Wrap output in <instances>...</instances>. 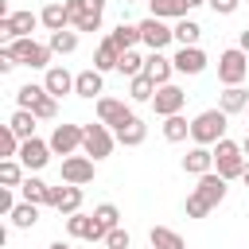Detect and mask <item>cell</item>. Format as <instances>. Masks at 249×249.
<instances>
[{
	"label": "cell",
	"instance_id": "cell-31",
	"mask_svg": "<svg viewBox=\"0 0 249 249\" xmlns=\"http://www.w3.org/2000/svg\"><path fill=\"white\" fill-rule=\"evenodd\" d=\"M245 105H249V93L241 86H226L222 97H218V109H226V113H241Z\"/></svg>",
	"mask_w": 249,
	"mask_h": 249
},
{
	"label": "cell",
	"instance_id": "cell-39",
	"mask_svg": "<svg viewBox=\"0 0 249 249\" xmlns=\"http://www.w3.org/2000/svg\"><path fill=\"white\" fill-rule=\"evenodd\" d=\"M93 218H97L101 230H113V226L121 222V210H117L113 202H101V206H93Z\"/></svg>",
	"mask_w": 249,
	"mask_h": 249
},
{
	"label": "cell",
	"instance_id": "cell-15",
	"mask_svg": "<svg viewBox=\"0 0 249 249\" xmlns=\"http://www.w3.org/2000/svg\"><path fill=\"white\" fill-rule=\"evenodd\" d=\"M144 74H148L156 86H167L171 74H175V58H167L163 51H148V58H144Z\"/></svg>",
	"mask_w": 249,
	"mask_h": 249
},
{
	"label": "cell",
	"instance_id": "cell-6",
	"mask_svg": "<svg viewBox=\"0 0 249 249\" xmlns=\"http://www.w3.org/2000/svg\"><path fill=\"white\" fill-rule=\"evenodd\" d=\"M245 74H249V54L241 47H230L218 54V82L222 86H241Z\"/></svg>",
	"mask_w": 249,
	"mask_h": 249
},
{
	"label": "cell",
	"instance_id": "cell-33",
	"mask_svg": "<svg viewBox=\"0 0 249 249\" xmlns=\"http://www.w3.org/2000/svg\"><path fill=\"white\" fill-rule=\"evenodd\" d=\"M51 51L54 54H74L78 51V31H70V27H62V31H51Z\"/></svg>",
	"mask_w": 249,
	"mask_h": 249
},
{
	"label": "cell",
	"instance_id": "cell-46",
	"mask_svg": "<svg viewBox=\"0 0 249 249\" xmlns=\"http://www.w3.org/2000/svg\"><path fill=\"white\" fill-rule=\"evenodd\" d=\"M47 249H70V245H66V241H51Z\"/></svg>",
	"mask_w": 249,
	"mask_h": 249
},
{
	"label": "cell",
	"instance_id": "cell-12",
	"mask_svg": "<svg viewBox=\"0 0 249 249\" xmlns=\"http://www.w3.org/2000/svg\"><path fill=\"white\" fill-rule=\"evenodd\" d=\"M27 171H39V167H47V160H51V140H39V136H27L23 144H19V156H16Z\"/></svg>",
	"mask_w": 249,
	"mask_h": 249
},
{
	"label": "cell",
	"instance_id": "cell-30",
	"mask_svg": "<svg viewBox=\"0 0 249 249\" xmlns=\"http://www.w3.org/2000/svg\"><path fill=\"white\" fill-rule=\"evenodd\" d=\"M187 136H191V121H187L183 113H175V117H163V140L179 144V140H187Z\"/></svg>",
	"mask_w": 249,
	"mask_h": 249
},
{
	"label": "cell",
	"instance_id": "cell-51",
	"mask_svg": "<svg viewBox=\"0 0 249 249\" xmlns=\"http://www.w3.org/2000/svg\"><path fill=\"white\" fill-rule=\"evenodd\" d=\"M245 113H249V105H245Z\"/></svg>",
	"mask_w": 249,
	"mask_h": 249
},
{
	"label": "cell",
	"instance_id": "cell-18",
	"mask_svg": "<svg viewBox=\"0 0 249 249\" xmlns=\"http://www.w3.org/2000/svg\"><path fill=\"white\" fill-rule=\"evenodd\" d=\"M74 93L78 97H101L105 93V82H101V70L97 66H89V70H82V74H74Z\"/></svg>",
	"mask_w": 249,
	"mask_h": 249
},
{
	"label": "cell",
	"instance_id": "cell-38",
	"mask_svg": "<svg viewBox=\"0 0 249 249\" xmlns=\"http://www.w3.org/2000/svg\"><path fill=\"white\" fill-rule=\"evenodd\" d=\"M31 113H35L39 121H54V117H58V97H54V93H43V97L35 101Z\"/></svg>",
	"mask_w": 249,
	"mask_h": 249
},
{
	"label": "cell",
	"instance_id": "cell-37",
	"mask_svg": "<svg viewBox=\"0 0 249 249\" xmlns=\"http://www.w3.org/2000/svg\"><path fill=\"white\" fill-rule=\"evenodd\" d=\"M47 93V86H35V82H27V86H19L16 89V105L19 109H35V101Z\"/></svg>",
	"mask_w": 249,
	"mask_h": 249
},
{
	"label": "cell",
	"instance_id": "cell-50",
	"mask_svg": "<svg viewBox=\"0 0 249 249\" xmlns=\"http://www.w3.org/2000/svg\"><path fill=\"white\" fill-rule=\"evenodd\" d=\"M124 4H136V0H124Z\"/></svg>",
	"mask_w": 249,
	"mask_h": 249
},
{
	"label": "cell",
	"instance_id": "cell-40",
	"mask_svg": "<svg viewBox=\"0 0 249 249\" xmlns=\"http://www.w3.org/2000/svg\"><path fill=\"white\" fill-rule=\"evenodd\" d=\"M19 144H23V140L12 132V124H4V128H0V152H4V160H8V156H19Z\"/></svg>",
	"mask_w": 249,
	"mask_h": 249
},
{
	"label": "cell",
	"instance_id": "cell-11",
	"mask_svg": "<svg viewBox=\"0 0 249 249\" xmlns=\"http://www.w3.org/2000/svg\"><path fill=\"white\" fill-rule=\"evenodd\" d=\"M82 136H86V124H54V132H51V152L74 156V152L82 148Z\"/></svg>",
	"mask_w": 249,
	"mask_h": 249
},
{
	"label": "cell",
	"instance_id": "cell-14",
	"mask_svg": "<svg viewBox=\"0 0 249 249\" xmlns=\"http://www.w3.org/2000/svg\"><path fill=\"white\" fill-rule=\"evenodd\" d=\"M128 117H136L128 101H121V97H97V121H105L109 128H117V124H124Z\"/></svg>",
	"mask_w": 249,
	"mask_h": 249
},
{
	"label": "cell",
	"instance_id": "cell-44",
	"mask_svg": "<svg viewBox=\"0 0 249 249\" xmlns=\"http://www.w3.org/2000/svg\"><path fill=\"white\" fill-rule=\"evenodd\" d=\"M16 66H19V62H16V58H12V54H8L4 47H0V74H12Z\"/></svg>",
	"mask_w": 249,
	"mask_h": 249
},
{
	"label": "cell",
	"instance_id": "cell-5",
	"mask_svg": "<svg viewBox=\"0 0 249 249\" xmlns=\"http://www.w3.org/2000/svg\"><path fill=\"white\" fill-rule=\"evenodd\" d=\"M66 12L74 31H97L105 16V0H66Z\"/></svg>",
	"mask_w": 249,
	"mask_h": 249
},
{
	"label": "cell",
	"instance_id": "cell-19",
	"mask_svg": "<svg viewBox=\"0 0 249 249\" xmlns=\"http://www.w3.org/2000/svg\"><path fill=\"white\" fill-rule=\"evenodd\" d=\"M113 132H117V144H124V148H140V144L148 140V124H144L140 117H128V121L117 124Z\"/></svg>",
	"mask_w": 249,
	"mask_h": 249
},
{
	"label": "cell",
	"instance_id": "cell-36",
	"mask_svg": "<svg viewBox=\"0 0 249 249\" xmlns=\"http://www.w3.org/2000/svg\"><path fill=\"white\" fill-rule=\"evenodd\" d=\"M117 74H124V78H136V74H144V54H140L136 47H132V51H121Z\"/></svg>",
	"mask_w": 249,
	"mask_h": 249
},
{
	"label": "cell",
	"instance_id": "cell-2",
	"mask_svg": "<svg viewBox=\"0 0 249 249\" xmlns=\"http://www.w3.org/2000/svg\"><path fill=\"white\" fill-rule=\"evenodd\" d=\"M4 51L19 62V66H31V70H51V43H35L31 35H23V39H12V43H4Z\"/></svg>",
	"mask_w": 249,
	"mask_h": 249
},
{
	"label": "cell",
	"instance_id": "cell-35",
	"mask_svg": "<svg viewBox=\"0 0 249 249\" xmlns=\"http://www.w3.org/2000/svg\"><path fill=\"white\" fill-rule=\"evenodd\" d=\"M23 171H27V167H23V163H19L16 156H8V160H0V183H4V187H19V183L27 179Z\"/></svg>",
	"mask_w": 249,
	"mask_h": 249
},
{
	"label": "cell",
	"instance_id": "cell-43",
	"mask_svg": "<svg viewBox=\"0 0 249 249\" xmlns=\"http://www.w3.org/2000/svg\"><path fill=\"white\" fill-rule=\"evenodd\" d=\"M16 210V195H12V187H0V214H12Z\"/></svg>",
	"mask_w": 249,
	"mask_h": 249
},
{
	"label": "cell",
	"instance_id": "cell-21",
	"mask_svg": "<svg viewBox=\"0 0 249 249\" xmlns=\"http://www.w3.org/2000/svg\"><path fill=\"white\" fill-rule=\"evenodd\" d=\"M43 86H47V93H54V97L74 93V74H70L66 66H51V70L43 74Z\"/></svg>",
	"mask_w": 249,
	"mask_h": 249
},
{
	"label": "cell",
	"instance_id": "cell-25",
	"mask_svg": "<svg viewBox=\"0 0 249 249\" xmlns=\"http://www.w3.org/2000/svg\"><path fill=\"white\" fill-rule=\"evenodd\" d=\"M109 39L121 47V51H132V47H140V23H117L113 31H109Z\"/></svg>",
	"mask_w": 249,
	"mask_h": 249
},
{
	"label": "cell",
	"instance_id": "cell-26",
	"mask_svg": "<svg viewBox=\"0 0 249 249\" xmlns=\"http://www.w3.org/2000/svg\"><path fill=\"white\" fill-rule=\"evenodd\" d=\"M19 195H23L27 202H39V206H51V187H47L43 179H35V175H27V179L19 183Z\"/></svg>",
	"mask_w": 249,
	"mask_h": 249
},
{
	"label": "cell",
	"instance_id": "cell-1",
	"mask_svg": "<svg viewBox=\"0 0 249 249\" xmlns=\"http://www.w3.org/2000/svg\"><path fill=\"white\" fill-rule=\"evenodd\" d=\"M226 183L230 179H222L218 171H206V175H198V187L187 195V218H206L222 198H226Z\"/></svg>",
	"mask_w": 249,
	"mask_h": 249
},
{
	"label": "cell",
	"instance_id": "cell-48",
	"mask_svg": "<svg viewBox=\"0 0 249 249\" xmlns=\"http://www.w3.org/2000/svg\"><path fill=\"white\" fill-rule=\"evenodd\" d=\"M187 4H191V8H198V4H206V0H187Z\"/></svg>",
	"mask_w": 249,
	"mask_h": 249
},
{
	"label": "cell",
	"instance_id": "cell-9",
	"mask_svg": "<svg viewBox=\"0 0 249 249\" xmlns=\"http://www.w3.org/2000/svg\"><path fill=\"white\" fill-rule=\"evenodd\" d=\"M97 160H89L86 152L82 156H66L62 160V183H74V187H86V183H93V175H97V167H93Z\"/></svg>",
	"mask_w": 249,
	"mask_h": 249
},
{
	"label": "cell",
	"instance_id": "cell-27",
	"mask_svg": "<svg viewBox=\"0 0 249 249\" xmlns=\"http://www.w3.org/2000/svg\"><path fill=\"white\" fill-rule=\"evenodd\" d=\"M148 8H152V16H160V19H183V16L191 12L187 0H148Z\"/></svg>",
	"mask_w": 249,
	"mask_h": 249
},
{
	"label": "cell",
	"instance_id": "cell-4",
	"mask_svg": "<svg viewBox=\"0 0 249 249\" xmlns=\"http://www.w3.org/2000/svg\"><path fill=\"white\" fill-rule=\"evenodd\" d=\"M245 152H241V144H233V140H218L214 144V171L222 175V179H241L245 175Z\"/></svg>",
	"mask_w": 249,
	"mask_h": 249
},
{
	"label": "cell",
	"instance_id": "cell-49",
	"mask_svg": "<svg viewBox=\"0 0 249 249\" xmlns=\"http://www.w3.org/2000/svg\"><path fill=\"white\" fill-rule=\"evenodd\" d=\"M241 179H245V183H249V163H245V175H241Z\"/></svg>",
	"mask_w": 249,
	"mask_h": 249
},
{
	"label": "cell",
	"instance_id": "cell-24",
	"mask_svg": "<svg viewBox=\"0 0 249 249\" xmlns=\"http://www.w3.org/2000/svg\"><path fill=\"white\" fill-rule=\"evenodd\" d=\"M148 241H152V249H187V241L171 226H152L148 230Z\"/></svg>",
	"mask_w": 249,
	"mask_h": 249
},
{
	"label": "cell",
	"instance_id": "cell-16",
	"mask_svg": "<svg viewBox=\"0 0 249 249\" xmlns=\"http://www.w3.org/2000/svg\"><path fill=\"white\" fill-rule=\"evenodd\" d=\"M51 206H54L58 214H78V210H82V187H74V183L51 187Z\"/></svg>",
	"mask_w": 249,
	"mask_h": 249
},
{
	"label": "cell",
	"instance_id": "cell-34",
	"mask_svg": "<svg viewBox=\"0 0 249 249\" xmlns=\"http://www.w3.org/2000/svg\"><path fill=\"white\" fill-rule=\"evenodd\" d=\"M35 121H39V117H35L31 109H16L8 124H12V132H16L19 140H27V136H35Z\"/></svg>",
	"mask_w": 249,
	"mask_h": 249
},
{
	"label": "cell",
	"instance_id": "cell-7",
	"mask_svg": "<svg viewBox=\"0 0 249 249\" xmlns=\"http://www.w3.org/2000/svg\"><path fill=\"white\" fill-rule=\"evenodd\" d=\"M113 144H117V132H109V124H105V121H97V124H86L82 152H86L89 160H105V156H113Z\"/></svg>",
	"mask_w": 249,
	"mask_h": 249
},
{
	"label": "cell",
	"instance_id": "cell-10",
	"mask_svg": "<svg viewBox=\"0 0 249 249\" xmlns=\"http://www.w3.org/2000/svg\"><path fill=\"white\" fill-rule=\"evenodd\" d=\"M171 39H175V27H167L160 16H148V19H140V43H144L148 51H163Z\"/></svg>",
	"mask_w": 249,
	"mask_h": 249
},
{
	"label": "cell",
	"instance_id": "cell-52",
	"mask_svg": "<svg viewBox=\"0 0 249 249\" xmlns=\"http://www.w3.org/2000/svg\"><path fill=\"white\" fill-rule=\"evenodd\" d=\"M105 249H109V245H105Z\"/></svg>",
	"mask_w": 249,
	"mask_h": 249
},
{
	"label": "cell",
	"instance_id": "cell-8",
	"mask_svg": "<svg viewBox=\"0 0 249 249\" xmlns=\"http://www.w3.org/2000/svg\"><path fill=\"white\" fill-rule=\"evenodd\" d=\"M148 105L156 109V117H175V113H183V105H187V89H179L175 82L156 86V97H152Z\"/></svg>",
	"mask_w": 249,
	"mask_h": 249
},
{
	"label": "cell",
	"instance_id": "cell-17",
	"mask_svg": "<svg viewBox=\"0 0 249 249\" xmlns=\"http://www.w3.org/2000/svg\"><path fill=\"white\" fill-rule=\"evenodd\" d=\"M206 70V51L202 47H179L175 51V74H202Z\"/></svg>",
	"mask_w": 249,
	"mask_h": 249
},
{
	"label": "cell",
	"instance_id": "cell-42",
	"mask_svg": "<svg viewBox=\"0 0 249 249\" xmlns=\"http://www.w3.org/2000/svg\"><path fill=\"white\" fill-rule=\"evenodd\" d=\"M214 8V16H233L237 12V0H206Z\"/></svg>",
	"mask_w": 249,
	"mask_h": 249
},
{
	"label": "cell",
	"instance_id": "cell-3",
	"mask_svg": "<svg viewBox=\"0 0 249 249\" xmlns=\"http://www.w3.org/2000/svg\"><path fill=\"white\" fill-rule=\"evenodd\" d=\"M226 124H230V113L226 109H202L195 121H191V140L195 144H218L226 136Z\"/></svg>",
	"mask_w": 249,
	"mask_h": 249
},
{
	"label": "cell",
	"instance_id": "cell-32",
	"mask_svg": "<svg viewBox=\"0 0 249 249\" xmlns=\"http://www.w3.org/2000/svg\"><path fill=\"white\" fill-rule=\"evenodd\" d=\"M198 35H202V27L195 23V19H175V43L179 47H198Z\"/></svg>",
	"mask_w": 249,
	"mask_h": 249
},
{
	"label": "cell",
	"instance_id": "cell-41",
	"mask_svg": "<svg viewBox=\"0 0 249 249\" xmlns=\"http://www.w3.org/2000/svg\"><path fill=\"white\" fill-rule=\"evenodd\" d=\"M105 245H109V249H128V245H132V237H128V230L113 226V230L105 233Z\"/></svg>",
	"mask_w": 249,
	"mask_h": 249
},
{
	"label": "cell",
	"instance_id": "cell-28",
	"mask_svg": "<svg viewBox=\"0 0 249 249\" xmlns=\"http://www.w3.org/2000/svg\"><path fill=\"white\" fill-rule=\"evenodd\" d=\"M8 218H12L16 230H31V226L39 222V202H27V198H23V202H16V210H12Z\"/></svg>",
	"mask_w": 249,
	"mask_h": 249
},
{
	"label": "cell",
	"instance_id": "cell-45",
	"mask_svg": "<svg viewBox=\"0 0 249 249\" xmlns=\"http://www.w3.org/2000/svg\"><path fill=\"white\" fill-rule=\"evenodd\" d=\"M237 47H241V51H245V54H249V27H245V31H241V35H237Z\"/></svg>",
	"mask_w": 249,
	"mask_h": 249
},
{
	"label": "cell",
	"instance_id": "cell-23",
	"mask_svg": "<svg viewBox=\"0 0 249 249\" xmlns=\"http://www.w3.org/2000/svg\"><path fill=\"white\" fill-rule=\"evenodd\" d=\"M39 19H43L47 31H62V27H70V12H66V4H58V0H51V4L39 12Z\"/></svg>",
	"mask_w": 249,
	"mask_h": 249
},
{
	"label": "cell",
	"instance_id": "cell-20",
	"mask_svg": "<svg viewBox=\"0 0 249 249\" xmlns=\"http://www.w3.org/2000/svg\"><path fill=\"white\" fill-rule=\"evenodd\" d=\"M183 171H187V175H206V171H214V152H210L206 144H195V148L183 156Z\"/></svg>",
	"mask_w": 249,
	"mask_h": 249
},
{
	"label": "cell",
	"instance_id": "cell-22",
	"mask_svg": "<svg viewBox=\"0 0 249 249\" xmlns=\"http://www.w3.org/2000/svg\"><path fill=\"white\" fill-rule=\"evenodd\" d=\"M117 62H121V47L105 35V39L97 43V51H93V66H97L101 74H109V70H117Z\"/></svg>",
	"mask_w": 249,
	"mask_h": 249
},
{
	"label": "cell",
	"instance_id": "cell-29",
	"mask_svg": "<svg viewBox=\"0 0 249 249\" xmlns=\"http://www.w3.org/2000/svg\"><path fill=\"white\" fill-rule=\"evenodd\" d=\"M156 97V82L148 78V74H136V78H128V101H152Z\"/></svg>",
	"mask_w": 249,
	"mask_h": 249
},
{
	"label": "cell",
	"instance_id": "cell-47",
	"mask_svg": "<svg viewBox=\"0 0 249 249\" xmlns=\"http://www.w3.org/2000/svg\"><path fill=\"white\" fill-rule=\"evenodd\" d=\"M241 152H245V160H249V132H245V140H241Z\"/></svg>",
	"mask_w": 249,
	"mask_h": 249
},
{
	"label": "cell",
	"instance_id": "cell-13",
	"mask_svg": "<svg viewBox=\"0 0 249 249\" xmlns=\"http://www.w3.org/2000/svg\"><path fill=\"white\" fill-rule=\"evenodd\" d=\"M66 233L70 237H82V241H105L109 230H101L93 214H82L78 210V214H66Z\"/></svg>",
	"mask_w": 249,
	"mask_h": 249
}]
</instances>
